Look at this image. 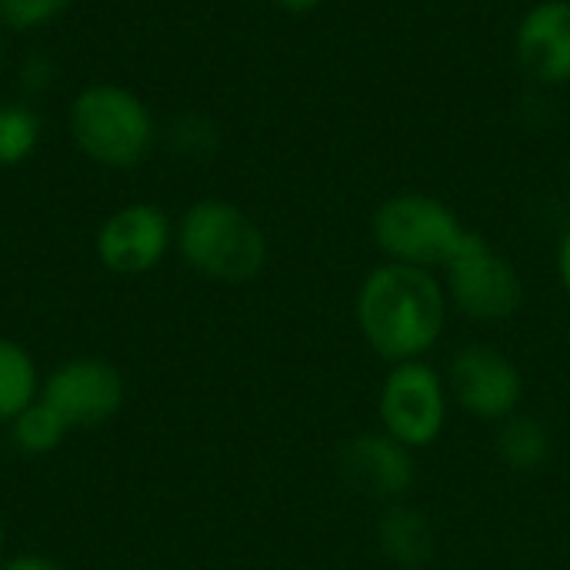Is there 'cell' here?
Instances as JSON below:
<instances>
[{
	"instance_id": "3",
	"label": "cell",
	"mask_w": 570,
	"mask_h": 570,
	"mask_svg": "<svg viewBox=\"0 0 570 570\" xmlns=\"http://www.w3.org/2000/svg\"><path fill=\"white\" fill-rule=\"evenodd\" d=\"M67 130L73 147L107 170H130L144 164L160 140V127L147 100L120 83H87L70 100Z\"/></svg>"
},
{
	"instance_id": "6",
	"label": "cell",
	"mask_w": 570,
	"mask_h": 570,
	"mask_svg": "<svg viewBox=\"0 0 570 570\" xmlns=\"http://www.w3.org/2000/svg\"><path fill=\"white\" fill-rule=\"evenodd\" d=\"M448 407V381L434 364H428L424 357L391 364L377 394V417L384 434L411 451H424L444 434Z\"/></svg>"
},
{
	"instance_id": "7",
	"label": "cell",
	"mask_w": 570,
	"mask_h": 570,
	"mask_svg": "<svg viewBox=\"0 0 570 570\" xmlns=\"http://www.w3.org/2000/svg\"><path fill=\"white\" fill-rule=\"evenodd\" d=\"M444 381L451 401L484 424L514 417L524 401V377L518 364L491 344H468L454 351Z\"/></svg>"
},
{
	"instance_id": "1",
	"label": "cell",
	"mask_w": 570,
	"mask_h": 570,
	"mask_svg": "<svg viewBox=\"0 0 570 570\" xmlns=\"http://www.w3.org/2000/svg\"><path fill=\"white\" fill-rule=\"evenodd\" d=\"M448 291L438 271L384 261L357 287L354 317L367 347L387 361H421L444 334Z\"/></svg>"
},
{
	"instance_id": "14",
	"label": "cell",
	"mask_w": 570,
	"mask_h": 570,
	"mask_svg": "<svg viewBox=\"0 0 570 570\" xmlns=\"http://www.w3.org/2000/svg\"><path fill=\"white\" fill-rule=\"evenodd\" d=\"M498 454L518 474H534L551 461V431L531 414H514L498 424Z\"/></svg>"
},
{
	"instance_id": "23",
	"label": "cell",
	"mask_w": 570,
	"mask_h": 570,
	"mask_svg": "<svg viewBox=\"0 0 570 570\" xmlns=\"http://www.w3.org/2000/svg\"><path fill=\"white\" fill-rule=\"evenodd\" d=\"M7 558V528H3V514H0V561Z\"/></svg>"
},
{
	"instance_id": "15",
	"label": "cell",
	"mask_w": 570,
	"mask_h": 570,
	"mask_svg": "<svg viewBox=\"0 0 570 570\" xmlns=\"http://www.w3.org/2000/svg\"><path fill=\"white\" fill-rule=\"evenodd\" d=\"M43 137L40 114L27 100H0V167L27 164Z\"/></svg>"
},
{
	"instance_id": "24",
	"label": "cell",
	"mask_w": 570,
	"mask_h": 570,
	"mask_svg": "<svg viewBox=\"0 0 570 570\" xmlns=\"http://www.w3.org/2000/svg\"><path fill=\"white\" fill-rule=\"evenodd\" d=\"M3 63H7V40H3V30H0V77H3Z\"/></svg>"
},
{
	"instance_id": "2",
	"label": "cell",
	"mask_w": 570,
	"mask_h": 570,
	"mask_svg": "<svg viewBox=\"0 0 570 570\" xmlns=\"http://www.w3.org/2000/svg\"><path fill=\"white\" fill-rule=\"evenodd\" d=\"M180 261L217 284H250L267 267L264 227L234 200L200 197L174 224Z\"/></svg>"
},
{
	"instance_id": "12",
	"label": "cell",
	"mask_w": 570,
	"mask_h": 570,
	"mask_svg": "<svg viewBox=\"0 0 570 570\" xmlns=\"http://www.w3.org/2000/svg\"><path fill=\"white\" fill-rule=\"evenodd\" d=\"M374 538H377L381 554L401 570H421L438 554V531L431 518L407 501L387 504L381 511Z\"/></svg>"
},
{
	"instance_id": "5",
	"label": "cell",
	"mask_w": 570,
	"mask_h": 570,
	"mask_svg": "<svg viewBox=\"0 0 570 570\" xmlns=\"http://www.w3.org/2000/svg\"><path fill=\"white\" fill-rule=\"evenodd\" d=\"M448 304L478 324H504L524 304V281L484 234L468 230L454 257L441 267Z\"/></svg>"
},
{
	"instance_id": "20",
	"label": "cell",
	"mask_w": 570,
	"mask_h": 570,
	"mask_svg": "<svg viewBox=\"0 0 570 570\" xmlns=\"http://www.w3.org/2000/svg\"><path fill=\"white\" fill-rule=\"evenodd\" d=\"M0 570H63L53 558L47 554H13V558H3Z\"/></svg>"
},
{
	"instance_id": "16",
	"label": "cell",
	"mask_w": 570,
	"mask_h": 570,
	"mask_svg": "<svg viewBox=\"0 0 570 570\" xmlns=\"http://www.w3.org/2000/svg\"><path fill=\"white\" fill-rule=\"evenodd\" d=\"M7 428H10L13 448H17L20 454H33V458L57 451V448L63 444V438L70 434V428L60 421V414L50 411L40 397H37L27 411H20Z\"/></svg>"
},
{
	"instance_id": "8",
	"label": "cell",
	"mask_w": 570,
	"mask_h": 570,
	"mask_svg": "<svg viewBox=\"0 0 570 570\" xmlns=\"http://www.w3.org/2000/svg\"><path fill=\"white\" fill-rule=\"evenodd\" d=\"M124 377L104 357H70L40 381V401L57 411L70 431L107 424L124 407Z\"/></svg>"
},
{
	"instance_id": "9",
	"label": "cell",
	"mask_w": 570,
	"mask_h": 570,
	"mask_svg": "<svg viewBox=\"0 0 570 570\" xmlns=\"http://www.w3.org/2000/svg\"><path fill=\"white\" fill-rule=\"evenodd\" d=\"M174 250V220L150 200H130L117 207L94 237L97 261L120 277L150 274Z\"/></svg>"
},
{
	"instance_id": "4",
	"label": "cell",
	"mask_w": 570,
	"mask_h": 570,
	"mask_svg": "<svg viewBox=\"0 0 570 570\" xmlns=\"http://www.w3.org/2000/svg\"><path fill=\"white\" fill-rule=\"evenodd\" d=\"M468 230L448 200L421 190L391 194L371 214V240L381 257L424 271H441Z\"/></svg>"
},
{
	"instance_id": "17",
	"label": "cell",
	"mask_w": 570,
	"mask_h": 570,
	"mask_svg": "<svg viewBox=\"0 0 570 570\" xmlns=\"http://www.w3.org/2000/svg\"><path fill=\"white\" fill-rule=\"evenodd\" d=\"M167 144H170L174 154L200 160V157H210L220 147V130L207 114H180L167 127Z\"/></svg>"
},
{
	"instance_id": "11",
	"label": "cell",
	"mask_w": 570,
	"mask_h": 570,
	"mask_svg": "<svg viewBox=\"0 0 570 570\" xmlns=\"http://www.w3.org/2000/svg\"><path fill=\"white\" fill-rule=\"evenodd\" d=\"M514 63L534 87L570 83V0H538L514 27Z\"/></svg>"
},
{
	"instance_id": "18",
	"label": "cell",
	"mask_w": 570,
	"mask_h": 570,
	"mask_svg": "<svg viewBox=\"0 0 570 570\" xmlns=\"http://www.w3.org/2000/svg\"><path fill=\"white\" fill-rule=\"evenodd\" d=\"M77 0H0V30L33 33L60 20Z\"/></svg>"
},
{
	"instance_id": "10",
	"label": "cell",
	"mask_w": 570,
	"mask_h": 570,
	"mask_svg": "<svg viewBox=\"0 0 570 570\" xmlns=\"http://www.w3.org/2000/svg\"><path fill=\"white\" fill-rule=\"evenodd\" d=\"M334 468L351 494L377 501L384 508L404 501L417 481L414 451L384 431H367V434L347 438L337 451Z\"/></svg>"
},
{
	"instance_id": "22",
	"label": "cell",
	"mask_w": 570,
	"mask_h": 570,
	"mask_svg": "<svg viewBox=\"0 0 570 570\" xmlns=\"http://www.w3.org/2000/svg\"><path fill=\"white\" fill-rule=\"evenodd\" d=\"M277 10H284V13H314V10H321L327 0H271Z\"/></svg>"
},
{
	"instance_id": "13",
	"label": "cell",
	"mask_w": 570,
	"mask_h": 570,
	"mask_svg": "<svg viewBox=\"0 0 570 570\" xmlns=\"http://www.w3.org/2000/svg\"><path fill=\"white\" fill-rule=\"evenodd\" d=\"M40 381L33 354L20 341L0 334V424H10L40 397Z\"/></svg>"
},
{
	"instance_id": "21",
	"label": "cell",
	"mask_w": 570,
	"mask_h": 570,
	"mask_svg": "<svg viewBox=\"0 0 570 570\" xmlns=\"http://www.w3.org/2000/svg\"><path fill=\"white\" fill-rule=\"evenodd\" d=\"M554 264H558V281L564 287V294L570 297V224L561 230V240H558V254H554Z\"/></svg>"
},
{
	"instance_id": "19",
	"label": "cell",
	"mask_w": 570,
	"mask_h": 570,
	"mask_svg": "<svg viewBox=\"0 0 570 570\" xmlns=\"http://www.w3.org/2000/svg\"><path fill=\"white\" fill-rule=\"evenodd\" d=\"M53 80H57V63H53L47 53H27V57L20 60L17 87H20L23 100H27V97L47 94V90L53 87Z\"/></svg>"
}]
</instances>
